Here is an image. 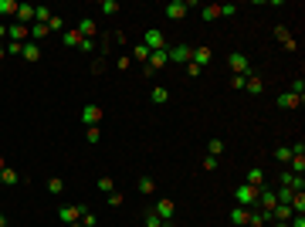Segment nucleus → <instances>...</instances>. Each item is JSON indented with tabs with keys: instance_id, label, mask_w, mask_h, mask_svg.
<instances>
[{
	"instance_id": "3",
	"label": "nucleus",
	"mask_w": 305,
	"mask_h": 227,
	"mask_svg": "<svg viewBox=\"0 0 305 227\" xmlns=\"http://www.w3.org/2000/svg\"><path fill=\"white\" fill-rule=\"evenodd\" d=\"M85 210H89L85 204H65V207H58V220L61 224H75V220H81Z\"/></svg>"
},
{
	"instance_id": "47",
	"label": "nucleus",
	"mask_w": 305,
	"mask_h": 227,
	"mask_svg": "<svg viewBox=\"0 0 305 227\" xmlns=\"http://www.w3.org/2000/svg\"><path fill=\"white\" fill-rule=\"evenodd\" d=\"M24 51V44H17V41H11V44H7V55H21Z\"/></svg>"
},
{
	"instance_id": "1",
	"label": "nucleus",
	"mask_w": 305,
	"mask_h": 227,
	"mask_svg": "<svg viewBox=\"0 0 305 227\" xmlns=\"http://www.w3.org/2000/svg\"><path fill=\"white\" fill-rule=\"evenodd\" d=\"M258 190H261V187H248V183H237V187H234V200H237V207H248V210H251V207L258 204Z\"/></svg>"
},
{
	"instance_id": "12",
	"label": "nucleus",
	"mask_w": 305,
	"mask_h": 227,
	"mask_svg": "<svg viewBox=\"0 0 305 227\" xmlns=\"http://www.w3.org/2000/svg\"><path fill=\"white\" fill-rule=\"evenodd\" d=\"M292 217H295V210L288 204H275V210H271V220H275V224H288Z\"/></svg>"
},
{
	"instance_id": "21",
	"label": "nucleus",
	"mask_w": 305,
	"mask_h": 227,
	"mask_svg": "<svg viewBox=\"0 0 305 227\" xmlns=\"http://www.w3.org/2000/svg\"><path fill=\"white\" fill-rule=\"evenodd\" d=\"M244 183H248V187H265V170H261V166H254V170H248V176H244Z\"/></svg>"
},
{
	"instance_id": "41",
	"label": "nucleus",
	"mask_w": 305,
	"mask_h": 227,
	"mask_svg": "<svg viewBox=\"0 0 305 227\" xmlns=\"http://www.w3.org/2000/svg\"><path fill=\"white\" fill-rule=\"evenodd\" d=\"M105 204H109V207H122V204H125V197H122V193H115V190H112V193H109V200H105Z\"/></svg>"
},
{
	"instance_id": "38",
	"label": "nucleus",
	"mask_w": 305,
	"mask_h": 227,
	"mask_svg": "<svg viewBox=\"0 0 305 227\" xmlns=\"http://www.w3.org/2000/svg\"><path fill=\"white\" fill-rule=\"evenodd\" d=\"M146 227H173V224H166V220H159L153 210H146Z\"/></svg>"
},
{
	"instance_id": "7",
	"label": "nucleus",
	"mask_w": 305,
	"mask_h": 227,
	"mask_svg": "<svg viewBox=\"0 0 305 227\" xmlns=\"http://www.w3.org/2000/svg\"><path fill=\"white\" fill-rule=\"evenodd\" d=\"M187 11H190V4H187V0H169L166 7H163V14H166L169 21H183Z\"/></svg>"
},
{
	"instance_id": "4",
	"label": "nucleus",
	"mask_w": 305,
	"mask_h": 227,
	"mask_svg": "<svg viewBox=\"0 0 305 227\" xmlns=\"http://www.w3.org/2000/svg\"><path fill=\"white\" fill-rule=\"evenodd\" d=\"M149 210H153L159 220H166V224H173V217H177V204H173V200H166V197H163V200H156Z\"/></svg>"
},
{
	"instance_id": "26",
	"label": "nucleus",
	"mask_w": 305,
	"mask_h": 227,
	"mask_svg": "<svg viewBox=\"0 0 305 227\" xmlns=\"http://www.w3.org/2000/svg\"><path fill=\"white\" fill-rule=\"evenodd\" d=\"M27 31H31V41H37V44H41V37L51 34V31H48V24H31Z\"/></svg>"
},
{
	"instance_id": "19",
	"label": "nucleus",
	"mask_w": 305,
	"mask_h": 227,
	"mask_svg": "<svg viewBox=\"0 0 305 227\" xmlns=\"http://www.w3.org/2000/svg\"><path fill=\"white\" fill-rule=\"evenodd\" d=\"M248 217H251L248 207H234V210H231V224L234 227H248Z\"/></svg>"
},
{
	"instance_id": "6",
	"label": "nucleus",
	"mask_w": 305,
	"mask_h": 227,
	"mask_svg": "<svg viewBox=\"0 0 305 227\" xmlns=\"http://www.w3.org/2000/svg\"><path fill=\"white\" fill-rule=\"evenodd\" d=\"M166 65H169V55H166V51H153V55H149V61L143 65V75H153V71L166 68Z\"/></svg>"
},
{
	"instance_id": "13",
	"label": "nucleus",
	"mask_w": 305,
	"mask_h": 227,
	"mask_svg": "<svg viewBox=\"0 0 305 227\" xmlns=\"http://www.w3.org/2000/svg\"><path fill=\"white\" fill-rule=\"evenodd\" d=\"M190 51H193V48H187V44H173V48H166L169 61H180V65H187V61H190Z\"/></svg>"
},
{
	"instance_id": "20",
	"label": "nucleus",
	"mask_w": 305,
	"mask_h": 227,
	"mask_svg": "<svg viewBox=\"0 0 305 227\" xmlns=\"http://www.w3.org/2000/svg\"><path fill=\"white\" fill-rule=\"evenodd\" d=\"M61 44H65V48H78L81 44V34L75 31V27H65V31H61Z\"/></svg>"
},
{
	"instance_id": "48",
	"label": "nucleus",
	"mask_w": 305,
	"mask_h": 227,
	"mask_svg": "<svg viewBox=\"0 0 305 227\" xmlns=\"http://www.w3.org/2000/svg\"><path fill=\"white\" fill-rule=\"evenodd\" d=\"M81 224L92 227V224H95V214H92V210H85V214H81Z\"/></svg>"
},
{
	"instance_id": "56",
	"label": "nucleus",
	"mask_w": 305,
	"mask_h": 227,
	"mask_svg": "<svg viewBox=\"0 0 305 227\" xmlns=\"http://www.w3.org/2000/svg\"><path fill=\"white\" fill-rule=\"evenodd\" d=\"M68 227H85V224H81V220H75V224H68Z\"/></svg>"
},
{
	"instance_id": "49",
	"label": "nucleus",
	"mask_w": 305,
	"mask_h": 227,
	"mask_svg": "<svg viewBox=\"0 0 305 227\" xmlns=\"http://www.w3.org/2000/svg\"><path fill=\"white\" fill-rule=\"evenodd\" d=\"M221 14H224V17H231V14H237V4H224V7H221Z\"/></svg>"
},
{
	"instance_id": "32",
	"label": "nucleus",
	"mask_w": 305,
	"mask_h": 227,
	"mask_svg": "<svg viewBox=\"0 0 305 227\" xmlns=\"http://www.w3.org/2000/svg\"><path fill=\"white\" fill-rule=\"evenodd\" d=\"M288 207H292L295 214H305V190H302V193H295V197H292V204H288Z\"/></svg>"
},
{
	"instance_id": "53",
	"label": "nucleus",
	"mask_w": 305,
	"mask_h": 227,
	"mask_svg": "<svg viewBox=\"0 0 305 227\" xmlns=\"http://www.w3.org/2000/svg\"><path fill=\"white\" fill-rule=\"evenodd\" d=\"M0 37H7V24L0 21Z\"/></svg>"
},
{
	"instance_id": "43",
	"label": "nucleus",
	"mask_w": 305,
	"mask_h": 227,
	"mask_svg": "<svg viewBox=\"0 0 305 227\" xmlns=\"http://www.w3.org/2000/svg\"><path fill=\"white\" fill-rule=\"evenodd\" d=\"M129 65H133V58H129V55H122V58H119V61H115V68H119V71H125V68H129Z\"/></svg>"
},
{
	"instance_id": "40",
	"label": "nucleus",
	"mask_w": 305,
	"mask_h": 227,
	"mask_svg": "<svg viewBox=\"0 0 305 227\" xmlns=\"http://www.w3.org/2000/svg\"><path fill=\"white\" fill-rule=\"evenodd\" d=\"M207 149H210V156H221V153H224V143H221V139H210V143H207Z\"/></svg>"
},
{
	"instance_id": "29",
	"label": "nucleus",
	"mask_w": 305,
	"mask_h": 227,
	"mask_svg": "<svg viewBox=\"0 0 305 227\" xmlns=\"http://www.w3.org/2000/svg\"><path fill=\"white\" fill-rule=\"evenodd\" d=\"M51 17H55V14H51V7H34V24H48Z\"/></svg>"
},
{
	"instance_id": "50",
	"label": "nucleus",
	"mask_w": 305,
	"mask_h": 227,
	"mask_svg": "<svg viewBox=\"0 0 305 227\" xmlns=\"http://www.w3.org/2000/svg\"><path fill=\"white\" fill-rule=\"evenodd\" d=\"M203 170H217V159L214 156H203Z\"/></svg>"
},
{
	"instance_id": "44",
	"label": "nucleus",
	"mask_w": 305,
	"mask_h": 227,
	"mask_svg": "<svg viewBox=\"0 0 305 227\" xmlns=\"http://www.w3.org/2000/svg\"><path fill=\"white\" fill-rule=\"evenodd\" d=\"M81 51H85V55H92V51H95V41H89V37H81Z\"/></svg>"
},
{
	"instance_id": "33",
	"label": "nucleus",
	"mask_w": 305,
	"mask_h": 227,
	"mask_svg": "<svg viewBox=\"0 0 305 227\" xmlns=\"http://www.w3.org/2000/svg\"><path fill=\"white\" fill-rule=\"evenodd\" d=\"M99 11L112 17V14H119V0H102V4H99Z\"/></svg>"
},
{
	"instance_id": "9",
	"label": "nucleus",
	"mask_w": 305,
	"mask_h": 227,
	"mask_svg": "<svg viewBox=\"0 0 305 227\" xmlns=\"http://www.w3.org/2000/svg\"><path fill=\"white\" fill-rule=\"evenodd\" d=\"M190 61L203 68V65H210V61H214V51H210L207 44H200V48H193V51H190Z\"/></svg>"
},
{
	"instance_id": "55",
	"label": "nucleus",
	"mask_w": 305,
	"mask_h": 227,
	"mask_svg": "<svg viewBox=\"0 0 305 227\" xmlns=\"http://www.w3.org/2000/svg\"><path fill=\"white\" fill-rule=\"evenodd\" d=\"M0 227H7V217H4V214H0Z\"/></svg>"
},
{
	"instance_id": "15",
	"label": "nucleus",
	"mask_w": 305,
	"mask_h": 227,
	"mask_svg": "<svg viewBox=\"0 0 305 227\" xmlns=\"http://www.w3.org/2000/svg\"><path fill=\"white\" fill-rule=\"evenodd\" d=\"M7 37H11V41H17V44H24V37H31V31H27V27H24V24H7Z\"/></svg>"
},
{
	"instance_id": "8",
	"label": "nucleus",
	"mask_w": 305,
	"mask_h": 227,
	"mask_svg": "<svg viewBox=\"0 0 305 227\" xmlns=\"http://www.w3.org/2000/svg\"><path fill=\"white\" fill-rule=\"evenodd\" d=\"M99 119H102V105H95V102L81 105V122L85 125H99Z\"/></svg>"
},
{
	"instance_id": "16",
	"label": "nucleus",
	"mask_w": 305,
	"mask_h": 227,
	"mask_svg": "<svg viewBox=\"0 0 305 227\" xmlns=\"http://www.w3.org/2000/svg\"><path fill=\"white\" fill-rule=\"evenodd\" d=\"M21 58L24 61H41V44H37V41H24V51H21Z\"/></svg>"
},
{
	"instance_id": "28",
	"label": "nucleus",
	"mask_w": 305,
	"mask_h": 227,
	"mask_svg": "<svg viewBox=\"0 0 305 227\" xmlns=\"http://www.w3.org/2000/svg\"><path fill=\"white\" fill-rule=\"evenodd\" d=\"M0 17H17V0H0Z\"/></svg>"
},
{
	"instance_id": "46",
	"label": "nucleus",
	"mask_w": 305,
	"mask_h": 227,
	"mask_svg": "<svg viewBox=\"0 0 305 227\" xmlns=\"http://www.w3.org/2000/svg\"><path fill=\"white\" fill-rule=\"evenodd\" d=\"M292 92H295V95H302V99H305V81H302V78H295V85H292Z\"/></svg>"
},
{
	"instance_id": "17",
	"label": "nucleus",
	"mask_w": 305,
	"mask_h": 227,
	"mask_svg": "<svg viewBox=\"0 0 305 227\" xmlns=\"http://www.w3.org/2000/svg\"><path fill=\"white\" fill-rule=\"evenodd\" d=\"M17 24H24V27H31L34 24V7L31 4H17V17H14Z\"/></svg>"
},
{
	"instance_id": "30",
	"label": "nucleus",
	"mask_w": 305,
	"mask_h": 227,
	"mask_svg": "<svg viewBox=\"0 0 305 227\" xmlns=\"http://www.w3.org/2000/svg\"><path fill=\"white\" fill-rule=\"evenodd\" d=\"M275 37H278V41H282V44L288 48V51H295V41L288 37V31H285V27H275Z\"/></svg>"
},
{
	"instance_id": "54",
	"label": "nucleus",
	"mask_w": 305,
	"mask_h": 227,
	"mask_svg": "<svg viewBox=\"0 0 305 227\" xmlns=\"http://www.w3.org/2000/svg\"><path fill=\"white\" fill-rule=\"evenodd\" d=\"M4 58H7V48H4V44H0V61H4Z\"/></svg>"
},
{
	"instance_id": "52",
	"label": "nucleus",
	"mask_w": 305,
	"mask_h": 227,
	"mask_svg": "<svg viewBox=\"0 0 305 227\" xmlns=\"http://www.w3.org/2000/svg\"><path fill=\"white\" fill-rule=\"evenodd\" d=\"M288 227H305V217H302V214L292 217V220H288Z\"/></svg>"
},
{
	"instance_id": "37",
	"label": "nucleus",
	"mask_w": 305,
	"mask_h": 227,
	"mask_svg": "<svg viewBox=\"0 0 305 227\" xmlns=\"http://www.w3.org/2000/svg\"><path fill=\"white\" fill-rule=\"evenodd\" d=\"M288 163H292V170H288V173H298V176L305 173V156H292Z\"/></svg>"
},
{
	"instance_id": "42",
	"label": "nucleus",
	"mask_w": 305,
	"mask_h": 227,
	"mask_svg": "<svg viewBox=\"0 0 305 227\" xmlns=\"http://www.w3.org/2000/svg\"><path fill=\"white\" fill-rule=\"evenodd\" d=\"M85 139H89V143H99V139H102L99 125H89V132H85Z\"/></svg>"
},
{
	"instance_id": "27",
	"label": "nucleus",
	"mask_w": 305,
	"mask_h": 227,
	"mask_svg": "<svg viewBox=\"0 0 305 227\" xmlns=\"http://www.w3.org/2000/svg\"><path fill=\"white\" fill-rule=\"evenodd\" d=\"M48 193H51V197H61V193H65V180H61V176H51V180H48Z\"/></svg>"
},
{
	"instance_id": "39",
	"label": "nucleus",
	"mask_w": 305,
	"mask_h": 227,
	"mask_svg": "<svg viewBox=\"0 0 305 227\" xmlns=\"http://www.w3.org/2000/svg\"><path fill=\"white\" fill-rule=\"evenodd\" d=\"M275 159H278V163H288V159H292V146H278L275 149Z\"/></svg>"
},
{
	"instance_id": "14",
	"label": "nucleus",
	"mask_w": 305,
	"mask_h": 227,
	"mask_svg": "<svg viewBox=\"0 0 305 227\" xmlns=\"http://www.w3.org/2000/svg\"><path fill=\"white\" fill-rule=\"evenodd\" d=\"M75 31H78L81 37H89V41H92V37L99 34V24H95V17H81V21H78V27H75Z\"/></svg>"
},
{
	"instance_id": "45",
	"label": "nucleus",
	"mask_w": 305,
	"mask_h": 227,
	"mask_svg": "<svg viewBox=\"0 0 305 227\" xmlns=\"http://www.w3.org/2000/svg\"><path fill=\"white\" fill-rule=\"evenodd\" d=\"M200 65H193V61H187V75H190V78H197V75H200Z\"/></svg>"
},
{
	"instance_id": "31",
	"label": "nucleus",
	"mask_w": 305,
	"mask_h": 227,
	"mask_svg": "<svg viewBox=\"0 0 305 227\" xmlns=\"http://www.w3.org/2000/svg\"><path fill=\"white\" fill-rule=\"evenodd\" d=\"M149 55H153V51H149L146 44H136V48H133V58H136V61H143V65L149 61Z\"/></svg>"
},
{
	"instance_id": "11",
	"label": "nucleus",
	"mask_w": 305,
	"mask_h": 227,
	"mask_svg": "<svg viewBox=\"0 0 305 227\" xmlns=\"http://www.w3.org/2000/svg\"><path fill=\"white\" fill-rule=\"evenodd\" d=\"M282 187H288V190H295V193H302V190H305V176L285 170V173H282Z\"/></svg>"
},
{
	"instance_id": "57",
	"label": "nucleus",
	"mask_w": 305,
	"mask_h": 227,
	"mask_svg": "<svg viewBox=\"0 0 305 227\" xmlns=\"http://www.w3.org/2000/svg\"><path fill=\"white\" fill-rule=\"evenodd\" d=\"M4 166H7V163H4V156H0V170H4Z\"/></svg>"
},
{
	"instance_id": "5",
	"label": "nucleus",
	"mask_w": 305,
	"mask_h": 227,
	"mask_svg": "<svg viewBox=\"0 0 305 227\" xmlns=\"http://www.w3.org/2000/svg\"><path fill=\"white\" fill-rule=\"evenodd\" d=\"M143 37H146L143 44H146L149 51H166V37H163V31H159V27H149Z\"/></svg>"
},
{
	"instance_id": "18",
	"label": "nucleus",
	"mask_w": 305,
	"mask_h": 227,
	"mask_svg": "<svg viewBox=\"0 0 305 227\" xmlns=\"http://www.w3.org/2000/svg\"><path fill=\"white\" fill-rule=\"evenodd\" d=\"M0 183H4V187H17V183H21V173L14 170V166H4V170H0Z\"/></svg>"
},
{
	"instance_id": "36",
	"label": "nucleus",
	"mask_w": 305,
	"mask_h": 227,
	"mask_svg": "<svg viewBox=\"0 0 305 227\" xmlns=\"http://www.w3.org/2000/svg\"><path fill=\"white\" fill-rule=\"evenodd\" d=\"M48 31H51V34H61V31H65V21H61V17H51V21H48Z\"/></svg>"
},
{
	"instance_id": "51",
	"label": "nucleus",
	"mask_w": 305,
	"mask_h": 227,
	"mask_svg": "<svg viewBox=\"0 0 305 227\" xmlns=\"http://www.w3.org/2000/svg\"><path fill=\"white\" fill-rule=\"evenodd\" d=\"M231 88H244V75H234L231 78Z\"/></svg>"
},
{
	"instance_id": "2",
	"label": "nucleus",
	"mask_w": 305,
	"mask_h": 227,
	"mask_svg": "<svg viewBox=\"0 0 305 227\" xmlns=\"http://www.w3.org/2000/svg\"><path fill=\"white\" fill-rule=\"evenodd\" d=\"M227 68L234 71V75H244V78H248V75H251V61H248V55H241V51H231V55H227Z\"/></svg>"
},
{
	"instance_id": "25",
	"label": "nucleus",
	"mask_w": 305,
	"mask_h": 227,
	"mask_svg": "<svg viewBox=\"0 0 305 227\" xmlns=\"http://www.w3.org/2000/svg\"><path fill=\"white\" fill-rule=\"evenodd\" d=\"M265 224H271V217L265 214V210H251V217H248V227H265Z\"/></svg>"
},
{
	"instance_id": "22",
	"label": "nucleus",
	"mask_w": 305,
	"mask_h": 227,
	"mask_svg": "<svg viewBox=\"0 0 305 227\" xmlns=\"http://www.w3.org/2000/svg\"><path fill=\"white\" fill-rule=\"evenodd\" d=\"M136 187H139V193H143V197H153V193H156V180H153V176H139V183H136Z\"/></svg>"
},
{
	"instance_id": "24",
	"label": "nucleus",
	"mask_w": 305,
	"mask_h": 227,
	"mask_svg": "<svg viewBox=\"0 0 305 227\" xmlns=\"http://www.w3.org/2000/svg\"><path fill=\"white\" fill-rule=\"evenodd\" d=\"M244 92H251V95H258V92H265V81H261L258 75H248V78H244Z\"/></svg>"
},
{
	"instance_id": "10",
	"label": "nucleus",
	"mask_w": 305,
	"mask_h": 227,
	"mask_svg": "<svg viewBox=\"0 0 305 227\" xmlns=\"http://www.w3.org/2000/svg\"><path fill=\"white\" fill-rule=\"evenodd\" d=\"M302 102H305V99H302V95H295V92H282V95L275 99V105H278V109H298Z\"/></svg>"
},
{
	"instance_id": "34",
	"label": "nucleus",
	"mask_w": 305,
	"mask_h": 227,
	"mask_svg": "<svg viewBox=\"0 0 305 227\" xmlns=\"http://www.w3.org/2000/svg\"><path fill=\"white\" fill-rule=\"evenodd\" d=\"M200 17H203V21H217V17H221V7H217V4H207Z\"/></svg>"
},
{
	"instance_id": "23",
	"label": "nucleus",
	"mask_w": 305,
	"mask_h": 227,
	"mask_svg": "<svg viewBox=\"0 0 305 227\" xmlns=\"http://www.w3.org/2000/svg\"><path fill=\"white\" fill-rule=\"evenodd\" d=\"M149 99H153L156 105H166L169 102V92L163 88V85H153V88H149Z\"/></svg>"
},
{
	"instance_id": "35",
	"label": "nucleus",
	"mask_w": 305,
	"mask_h": 227,
	"mask_svg": "<svg viewBox=\"0 0 305 227\" xmlns=\"http://www.w3.org/2000/svg\"><path fill=\"white\" fill-rule=\"evenodd\" d=\"M99 190L105 193V197H109V193L115 190V180H112V176H99Z\"/></svg>"
}]
</instances>
